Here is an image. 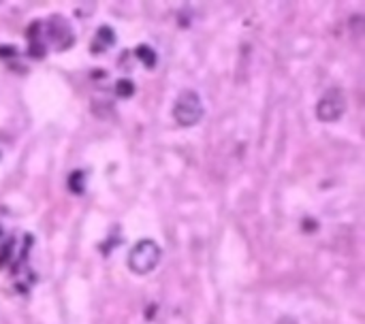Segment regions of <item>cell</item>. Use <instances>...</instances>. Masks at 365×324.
I'll return each mask as SVG.
<instances>
[{"mask_svg":"<svg viewBox=\"0 0 365 324\" xmlns=\"http://www.w3.org/2000/svg\"><path fill=\"white\" fill-rule=\"evenodd\" d=\"M160 263V246L154 239H141L128 252V269L137 275L152 273Z\"/></svg>","mask_w":365,"mask_h":324,"instance_id":"6da1fadb","label":"cell"},{"mask_svg":"<svg viewBox=\"0 0 365 324\" xmlns=\"http://www.w3.org/2000/svg\"><path fill=\"white\" fill-rule=\"evenodd\" d=\"M203 111L205 109H203L201 96L197 92H192V90L182 92L173 105V118L182 128H190V126L199 124L203 118Z\"/></svg>","mask_w":365,"mask_h":324,"instance_id":"7a4b0ae2","label":"cell"},{"mask_svg":"<svg viewBox=\"0 0 365 324\" xmlns=\"http://www.w3.org/2000/svg\"><path fill=\"white\" fill-rule=\"evenodd\" d=\"M346 111V94L340 88H331L320 96V101L316 105V118L325 124L337 122Z\"/></svg>","mask_w":365,"mask_h":324,"instance_id":"3957f363","label":"cell"},{"mask_svg":"<svg viewBox=\"0 0 365 324\" xmlns=\"http://www.w3.org/2000/svg\"><path fill=\"white\" fill-rule=\"evenodd\" d=\"M49 37H51V41H56V45L62 43L60 49L68 47V45L73 43V32H70V26H68V22L64 20V17H51Z\"/></svg>","mask_w":365,"mask_h":324,"instance_id":"277c9868","label":"cell"},{"mask_svg":"<svg viewBox=\"0 0 365 324\" xmlns=\"http://www.w3.org/2000/svg\"><path fill=\"white\" fill-rule=\"evenodd\" d=\"M135 53H137V58L143 62V64L148 66V68H154L156 66V60H158V56H156V51L150 47V45H139V47L135 49Z\"/></svg>","mask_w":365,"mask_h":324,"instance_id":"5b68a950","label":"cell"},{"mask_svg":"<svg viewBox=\"0 0 365 324\" xmlns=\"http://www.w3.org/2000/svg\"><path fill=\"white\" fill-rule=\"evenodd\" d=\"M68 188H70V192H75V194L86 192V179H84L82 171H73V173L68 175Z\"/></svg>","mask_w":365,"mask_h":324,"instance_id":"8992f818","label":"cell"},{"mask_svg":"<svg viewBox=\"0 0 365 324\" xmlns=\"http://www.w3.org/2000/svg\"><path fill=\"white\" fill-rule=\"evenodd\" d=\"M96 43L105 45V47H111V45H115V32H113V28H109V26H101V28L96 30Z\"/></svg>","mask_w":365,"mask_h":324,"instance_id":"52a82bcc","label":"cell"},{"mask_svg":"<svg viewBox=\"0 0 365 324\" xmlns=\"http://www.w3.org/2000/svg\"><path fill=\"white\" fill-rule=\"evenodd\" d=\"M115 94L120 98H130L135 94V84H132L130 79H118V84H115Z\"/></svg>","mask_w":365,"mask_h":324,"instance_id":"ba28073f","label":"cell"},{"mask_svg":"<svg viewBox=\"0 0 365 324\" xmlns=\"http://www.w3.org/2000/svg\"><path fill=\"white\" fill-rule=\"evenodd\" d=\"M30 56L32 58H43L45 56V45H41L39 41H32L30 43Z\"/></svg>","mask_w":365,"mask_h":324,"instance_id":"9c48e42d","label":"cell"},{"mask_svg":"<svg viewBox=\"0 0 365 324\" xmlns=\"http://www.w3.org/2000/svg\"><path fill=\"white\" fill-rule=\"evenodd\" d=\"M15 47H0V56H13Z\"/></svg>","mask_w":365,"mask_h":324,"instance_id":"30bf717a","label":"cell"}]
</instances>
